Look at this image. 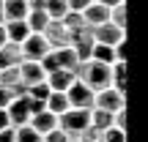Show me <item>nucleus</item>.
Returning <instances> with one entry per match:
<instances>
[{"label": "nucleus", "instance_id": "1", "mask_svg": "<svg viewBox=\"0 0 148 142\" xmlns=\"http://www.w3.org/2000/svg\"><path fill=\"white\" fill-rule=\"evenodd\" d=\"M74 77H77L79 82H85L93 93H96V90L110 88V66L96 63V60H85V63H79L77 71H74Z\"/></svg>", "mask_w": 148, "mask_h": 142}, {"label": "nucleus", "instance_id": "2", "mask_svg": "<svg viewBox=\"0 0 148 142\" xmlns=\"http://www.w3.org/2000/svg\"><path fill=\"white\" fill-rule=\"evenodd\" d=\"M88 126H90V109H69L58 115V128L69 139H79Z\"/></svg>", "mask_w": 148, "mask_h": 142}, {"label": "nucleus", "instance_id": "3", "mask_svg": "<svg viewBox=\"0 0 148 142\" xmlns=\"http://www.w3.org/2000/svg\"><path fill=\"white\" fill-rule=\"evenodd\" d=\"M93 109H101V112H121L126 109V93L115 88H104V90H96L93 93Z\"/></svg>", "mask_w": 148, "mask_h": 142}, {"label": "nucleus", "instance_id": "4", "mask_svg": "<svg viewBox=\"0 0 148 142\" xmlns=\"http://www.w3.org/2000/svg\"><path fill=\"white\" fill-rule=\"evenodd\" d=\"M19 52H22V60L38 63V60H41L47 52H52V49H49V44L44 41V36H41V33H30V36H27L25 41L19 44Z\"/></svg>", "mask_w": 148, "mask_h": 142}, {"label": "nucleus", "instance_id": "5", "mask_svg": "<svg viewBox=\"0 0 148 142\" xmlns=\"http://www.w3.org/2000/svg\"><path fill=\"white\" fill-rule=\"evenodd\" d=\"M66 99H69L71 109H93V90H90L85 82H79V79H74V82L69 85Z\"/></svg>", "mask_w": 148, "mask_h": 142}, {"label": "nucleus", "instance_id": "6", "mask_svg": "<svg viewBox=\"0 0 148 142\" xmlns=\"http://www.w3.org/2000/svg\"><path fill=\"white\" fill-rule=\"evenodd\" d=\"M90 36H93L96 44H104V47H115V44L126 41V30L110 25V22H104V25H99V27H90Z\"/></svg>", "mask_w": 148, "mask_h": 142}, {"label": "nucleus", "instance_id": "7", "mask_svg": "<svg viewBox=\"0 0 148 142\" xmlns=\"http://www.w3.org/2000/svg\"><path fill=\"white\" fill-rule=\"evenodd\" d=\"M41 36H44V41L49 44V49H63V47H71V36H69V30H66L60 22H55V19H49V25L41 30Z\"/></svg>", "mask_w": 148, "mask_h": 142}, {"label": "nucleus", "instance_id": "8", "mask_svg": "<svg viewBox=\"0 0 148 142\" xmlns=\"http://www.w3.org/2000/svg\"><path fill=\"white\" fill-rule=\"evenodd\" d=\"M5 112H8V123L11 128H22L30 123V109H27V96H19V99H14L8 107H5Z\"/></svg>", "mask_w": 148, "mask_h": 142}, {"label": "nucleus", "instance_id": "9", "mask_svg": "<svg viewBox=\"0 0 148 142\" xmlns=\"http://www.w3.org/2000/svg\"><path fill=\"white\" fill-rule=\"evenodd\" d=\"M93 36H90V27H85V30L79 33H71V49L74 55H77L79 63H85V60H90V52H93Z\"/></svg>", "mask_w": 148, "mask_h": 142}, {"label": "nucleus", "instance_id": "10", "mask_svg": "<svg viewBox=\"0 0 148 142\" xmlns=\"http://www.w3.org/2000/svg\"><path fill=\"white\" fill-rule=\"evenodd\" d=\"M44 79H47V74H44V69L38 63H30V60H22L19 63V82L25 88H33V85L44 82Z\"/></svg>", "mask_w": 148, "mask_h": 142}, {"label": "nucleus", "instance_id": "11", "mask_svg": "<svg viewBox=\"0 0 148 142\" xmlns=\"http://www.w3.org/2000/svg\"><path fill=\"white\" fill-rule=\"evenodd\" d=\"M30 5L25 0H3V22H25Z\"/></svg>", "mask_w": 148, "mask_h": 142}, {"label": "nucleus", "instance_id": "12", "mask_svg": "<svg viewBox=\"0 0 148 142\" xmlns=\"http://www.w3.org/2000/svg\"><path fill=\"white\" fill-rule=\"evenodd\" d=\"M85 27H99L104 22H110V8H104L101 3H88V8L82 11Z\"/></svg>", "mask_w": 148, "mask_h": 142}, {"label": "nucleus", "instance_id": "13", "mask_svg": "<svg viewBox=\"0 0 148 142\" xmlns=\"http://www.w3.org/2000/svg\"><path fill=\"white\" fill-rule=\"evenodd\" d=\"M27 126H30L33 131L38 134V137H44V134H49L52 128H58V118H55L52 112H47V109H44V112H38V115H33Z\"/></svg>", "mask_w": 148, "mask_h": 142}, {"label": "nucleus", "instance_id": "14", "mask_svg": "<svg viewBox=\"0 0 148 142\" xmlns=\"http://www.w3.org/2000/svg\"><path fill=\"white\" fill-rule=\"evenodd\" d=\"M74 74L71 71H52V74H47V79H44V82H47V88L52 90V93H66V90H69V85L74 82Z\"/></svg>", "mask_w": 148, "mask_h": 142}, {"label": "nucleus", "instance_id": "15", "mask_svg": "<svg viewBox=\"0 0 148 142\" xmlns=\"http://www.w3.org/2000/svg\"><path fill=\"white\" fill-rule=\"evenodd\" d=\"M52 55H55V60H58V69L60 71H77V66H79V60H77V55H74V49L71 47H63V49H52Z\"/></svg>", "mask_w": 148, "mask_h": 142}, {"label": "nucleus", "instance_id": "16", "mask_svg": "<svg viewBox=\"0 0 148 142\" xmlns=\"http://www.w3.org/2000/svg\"><path fill=\"white\" fill-rule=\"evenodd\" d=\"M22 63V52L19 44H3L0 47V69H11V66Z\"/></svg>", "mask_w": 148, "mask_h": 142}, {"label": "nucleus", "instance_id": "17", "mask_svg": "<svg viewBox=\"0 0 148 142\" xmlns=\"http://www.w3.org/2000/svg\"><path fill=\"white\" fill-rule=\"evenodd\" d=\"M110 88L126 93V63H123V60H115V63L110 66Z\"/></svg>", "mask_w": 148, "mask_h": 142}, {"label": "nucleus", "instance_id": "18", "mask_svg": "<svg viewBox=\"0 0 148 142\" xmlns=\"http://www.w3.org/2000/svg\"><path fill=\"white\" fill-rule=\"evenodd\" d=\"M3 25H5V38H8V44H22L30 36L25 22H3Z\"/></svg>", "mask_w": 148, "mask_h": 142}, {"label": "nucleus", "instance_id": "19", "mask_svg": "<svg viewBox=\"0 0 148 142\" xmlns=\"http://www.w3.org/2000/svg\"><path fill=\"white\" fill-rule=\"evenodd\" d=\"M44 109L52 112V115L58 118V115H63V112H69L71 107H69V99H66V93H49V99L44 101Z\"/></svg>", "mask_w": 148, "mask_h": 142}, {"label": "nucleus", "instance_id": "20", "mask_svg": "<svg viewBox=\"0 0 148 142\" xmlns=\"http://www.w3.org/2000/svg\"><path fill=\"white\" fill-rule=\"evenodd\" d=\"M25 25H27V30H30V33H41L44 27L49 25V16L44 14L41 8H33L30 14L25 16Z\"/></svg>", "mask_w": 148, "mask_h": 142}, {"label": "nucleus", "instance_id": "21", "mask_svg": "<svg viewBox=\"0 0 148 142\" xmlns=\"http://www.w3.org/2000/svg\"><path fill=\"white\" fill-rule=\"evenodd\" d=\"M90 60H96V63H104V66H112V63H115V47L93 44V52H90Z\"/></svg>", "mask_w": 148, "mask_h": 142}, {"label": "nucleus", "instance_id": "22", "mask_svg": "<svg viewBox=\"0 0 148 142\" xmlns=\"http://www.w3.org/2000/svg\"><path fill=\"white\" fill-rule=\"evenodd\" d=\"M41 11L49 16V19L60 22V19H63V14L69 11V5H66V0H44V8Z\"/></svg>", "mask_w": 148, "mask_h": 142}, {"label": "nucleus", "instance_id": "23", "mask_svg": "<svg viewBox=\"0 0 148 142\" xmlns=\"http://www.w3.org/2000/svg\"><path fill=\"white\" fill-rule=\"evenodd\" d=\"M60 25L69 30V36H71V33L85 30V19H82V14H77V11H66V14H63V19H60Z\"/></svg>", "mask_w": 148, "mask_h": 142}, {"label": "nucleus", "instance_id": "24", "mask_svg": "<svg viewBox=\"0 0 148 142\" xmlns=\"http://www.w3.org/2000/svg\"><path fill=\"white\" fill-rule=\"evenodd\" d=\"M19 66L11 69H0V88H19Z\"/></svg>", "mask_w": 148, "mask_h": 142}, {"label": "nucleus", "instance_id": "25", "mask_svg": "<svg viewBox=\"0 0 148 142\" xmlns=\"http://www.w3.org/2000/svg\"><path fill=\"white\" fill-rule=\"evenodd\" d=\"M90 126L99 128V131H107L112 126V112H101V109H90Z\"/></svg>", "mask_w": 148, "mask_h": 142}, {"label": "nucleus", "instance_id": "26", "mask_svg": "<svg viewBox=\"0 0 148 142\" xmlns=\"http://www.w3.org/2000/svg\"><path fill=\"white\" fill-rule=\"evenodd\" d=\"M110 25L121 27V30H126V3L115 5V8H110Z\"/></svg>", "mask_w": 148, "mask_h": 142}, {"label": "nucleus", "instance_id": "27", "mask_svg": "<svg viewBox=\"0 0 148 142\" xmlns=\"http://www.w3.org/2000/svg\"><path fill=\"white\" fill-rule=\"evenodd\" d=\"M14 142H41V137L30 126H22V128H14Z\"/></svg>", "mask_w": 148, "mask_h": 142}, {"label": "nucleus", "instance_id": "28", "mask_svg": "<svg viewBox=\"0 0 148 142\" xmlns=\"http://www.w3.org/2000/svg\"><path fill=\"white\" fill-rule=\"evenodd\" d=\"M49 93H52V90L47 88V82H38V85H33V88H27V96L36 99V101H47Z\"/></svg>", "mask_w": 148, "mask_h": 142}, {"label": "nucleus", "instance_id": "29", "mask_svg": "<svg viewBox=\"0 0 148 142\" xmlns=\"http://www.w3.org/2000/svg\"><path fill=\"white\" fill-rule=\"evenodd\" d=\"M104 142H126V131H121V128L110 126L104 131Z\"/></svg>", "mask_w": 148, "mask_h": 142}, {"label": "nucleus", "instance_id": "30", "mask_svg": "<svg viewBox=\"0 0 148 142\" xmlns=\"http://www.w3.org/2000/svg\"><path fill=\"white\" fill-rule=\"evenodd\" d=\"M112 126L121 128V131H126V109H121V112H115V115H112Z\"/></svg>", "mask_w": 148, "mask_h": 142}, {"label": "nucleus", "instance_id": "31", "mask_svg": "<svg viewBox=\"0 0 148 142\" xmlns=\"http://www.w3.org/2000/svg\"><path fill=\"white\" fill-rule=\"evenodd\" d=\"M90 0H66V5H69V11H77V14H82L85 8H88Z\"/></svg>", "mask_w": 148, "mask_h": 142}, {"label": "nucleus", "instance_id": "32", "mask_svg": "<svg viewBox=\"0 0 148 142\" xmlns=\"http://www.w3.org/2000/svg\"><path fill=\"white\" fill-rule=\"evenodd\" d=\"M5 128H11V123H8V112L0 109V131H5Z\"/></svg>", "mask_w": 148, "mask_h": 142}, {"label": "nucleus", "instance_id": "33", "mask_svg": "<svg viewBox=\"0 0 148 142\" xmlns=\"http://www.w3.org/2000/svg\"><path fill=\"white\" fill-rule=\"evenodd\" d=\"M0 142H14V128H5V131H0Z\"/></svg>", "mask_w": 148, "mask_h": 142}, {"label": "nucleus", "instance_id": "34", "mask_svg": "<svg viewBox=\"0 0 148 142\" xmlns=\"http://www.w3.org/2000/svg\"><path fill=\"white\" fill-rule=\"evenodd\" d=\"M96 3H101V5H104V8H115V5L126 3V0H96Z\"/></svg>", "mask_w": 148, "mask_h": 142}, {"label": "nucleus", "instance_id": "35", "mask_svg": "<svg viewBox=\"0 0 148 142\" xmlns=\"http://www.w3.org/2000/svg\"><path fill=\"white\" fill-rule=\"evenodd\" d=\"M3 44H8V38H5V25H0V47Z\"/></svg>", "mask_w": 148, "mask_h": 142}, {"label": "nucleus", "instance_id": "36", "mask_svg": "<svg viewBox=\"0 0 148 142\" xmlns=\"http://www.w3.org/2000/svg\"><path fill=\"white\" fill-rule=\"evenodd\" d=\"M0 25H3V0H0Z\"/></svg>", "mask_w": 148, "mask_h": 142}, {"label": "nucleus", "instance_id": "37", "mask_svg": "<svg viewBox=\"0 0 148 142\" xmlns=\"http://www.w3.org/2000/svg\"><path fill=\"white\" fill-rule=\"evenodd\" d=\"M69 142H82V139H69Z\"/></svg>", "mask_w": 148, "mask_h": 142}, {"label": "nucleus", "instance_id": "38", "mask_svg": "<svg viewBox=\"0 0 148 142\" xmlns=\"http://www.w3.org/2000/svg\"><path fill=\"white\" fill-rule=\"evenodd\" d=\"M90 3H96V0H90Z\"/></svg>", "mask_w": 148, "mask_h": 142}]
</instances>
